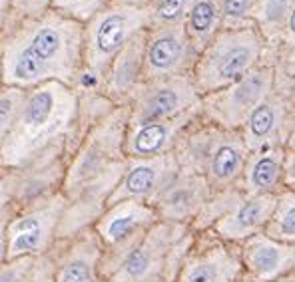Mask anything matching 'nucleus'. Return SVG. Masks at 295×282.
I'll list each match as a JSON object with an SVG mask.
<instances>
[{
	"label": "nucleus",
	"instance_id": "1",
	"mask_svg": "<svg viewBox=\"0 0 295 282\" xmlns=\"http://www.w3.org/2000/svg\"><path fill=\"white\" fill-rule=\"evenodd\" d=\"M128 119V106H114L96 89L78 91V113L68 137V163L62 183L68 205L56 239L94 227L106 209L110 193L128 169L124 155Z\"/></svg>",
	"mask_w": 295,
	"mask_h": 282
},
{
	"label": "nucleus",
	"instance_id": "2",
	"mask_svg": "<svg viewBox=\"0 0 295 282\" xmlns=\"http://www.w3.org/2000/svg\"><path fill=\"white\" fill-rule=\"evenodd\" d=\"M0 68L10 87L58 82L76 89L84 72V24L52 8L16 22L0 34Z\"/></svg>",
	"mask_w": 295,
	"mask_h": 282
},
{
	"label": "nucleus",
	"instance_id": "3",
	"mask_svg": "<svg viewBox=\"0 0 295 282\" xmlns=\"http://www.w3.org/2000/svg\"><path fill=\"white\" fill-rule=\"evenodd\" d=\"M78 113V91L58 82L26 89L20 111L0 143V169H14L56 143L68 141Z\"/></svg>",
	"mask_w": 295,
	"mask_h": 282
},
{
	"label": "nucleus",
	"instance_id": "4",
	"mask_svg": "<svg viewBox=\"0 0 295 282\" xmlns=\"http://www.w3.org/2000/svg\"><path fill=\"white\" fill-rule=\"evenodd\" d=\"M146 18V10L136 4L108 2L84 24V72L76 91H98L114 58L138 32H142Z\"/></svg>",
	"mask_w": 295,
	"mask_h": 282
},
{
	"label": "nucleus",
	"instance_id": "5",
	"mask_svg": "<svg viewBox=\"0 0 295 282\" xmlns=\"http://www.w3.org/2000/svg\"><path fill=\"white\" fill-rule=\"evenodd\" d=\"M68 201L60 193L12 209L8 221V260L24 257H42L56 242V231L60 225Z\"/></svg>",
	"mask_w": 295,
	"mask_h": 282
},
{
	"label": "nucleus",
	"instance_id": "6",
	"mask_svg": "<svg viewBox=\"0 0 295 282\" xmlns=\"http://www.w3.org/2000/svg\"><path fill=\"white\" fill-rule=\"evenodd\" d=\"M152 221V211L140 201H122L108 205L102 211L94 223V231L102 244L100 274L104 280L126 259L132 246L146 233V225Z\"/></svg>",
	"mask_w": 295,
	"mask_h": 282
},
{
	"label": "nucleus",
	"instance_id": "7",
	"mask_svg": "<svg viewBox=\"0 0 295 282\" xmlns=\"http://www.w3.org/2000/svg\"><path fill=\"white\" fill-rule=\"evenodd\" d=\"M66 163L68 141H62L20 167L0 169L12 199V209H20L54 193H60L66 175Z\"/></svg>",
	"mask_w": 295,
	"mask_h": 282
},
{
	"label": "nucleus",
	"instance_id": "8",
	"mask_svg": "<svg viewBox=\"0 0 295 282\" xmlns=\"http://www.w3.org/2000/svg\"><path fill=\"white\" fill-rule=\"evenodd\" d=\"M48 257L52 260V282H104L100 274L102 244L94 227L56 239Z\"/></svg>",
	"mask_w": 295,
	"mask_h": 282
},
{
	"label": "nucleus",
	"instance_id": "9",
	"mask_svg": "<svg viewBox=\"0 0 295 282\" xmlns=\"http://www.w3.org/2000/svg\"><path fill=\"white\" fill-rule=\"evenodd\" d=\"M144 32H138L112 62L98 91L114 106H128L134 91L140 87L144 66Z\"/></svg>",
	"mask_w": 295,
	"mask_h": 282
},
{
	"label": "nucleus",
	"instance_id": "10",
	"mask_svg": "<svg viewBox=\"0 0 295 282\" xmlns=\"http://www.w3.org/2000/svg\"><path fill=\"white\" fill-rule=\"evenodd\" d=\"M186 104V89L173 84L138 87L128 104V125H140L150 121H164L178 113Z\"/></svg>",
	"mask_w": 295,
	"mask_h": 282
},
{
	"label": "nucleus",
	"instance_id": "11",
	"mask_svg": "<svg viewBox=\"0 0 295 282\" xmlns=\"http://www.w3.org/2000/svg\"><path fill=\"white\" fill-rule=\"evenodd\" d=\"M160 173L162 169L154 159H128V169L110 193L106 207L122 201H140L148 197L158 187Z\"/></svg>",
	"mask_w": 295,
	"mask_h": 282
},
{
	"label": "nucleus",
	"instance_id": "12",
	"mask_svg": "<svg viewBox=\"0 0 295 282\" xmlns=\"http://www.w3.org/2000/svg\"><path fill=\"white\" fill-rule=\"evenodd\" d=\"M184 36L173 30H164V32L144 40V66L148 70V78L170 74L184 62Z\"/></svg>",
	"mask_w": 295,
	"mask_h": 282
},
{
	"label": "nucleus",
	"instance_id": "13",
	"mask_svg": "<svg viewBox=\"0 0 295 282\" xmlns=\"http://www.w3.org/2000/svg\"><path fill=\"white\" fill-rule=\"evenodd\" d=\"M172 137L170 119L128 125L124 135V155L128 159H154Z\"/></svg>",
	"mask_w": 295,
	"mask_h": 282
},
{
	"label": "nucleus",
	"instance_id": "14",
	"mask_svg": "<svg viewBox=\"0 0 295 282\" xmlns=\"http://www.w3.org/2000/svg\"><path fill=\"white\" fill-rule=\"evenodd\" d=\"M251 58L253 52L246 42L227 40L225 46L218 48L210 56V76H205V82L214 86L223 82H235L246 74L247 66L251 64Z\"/></svg>",
	"mask_w": 295,
	"mask_h": 282
},
{
	"label": "nucleus",
	"instance_id": "15",
	"mask_svg": "<svg viewBox=\"0 0 295 282\" xmlns=\"http://www.w3.org/2000/svg\"><path fill=\"white\" fill-rule=\"evenodd\" d=\"M0 282H52V260L48 253L6 260L0 266Z\"/></svg>",
	"mask_w": 295,
	"mask_h": 282
},
{
	"label": "nucleus",
	"instance_id": "16",
	"mask_svg": "<svg viewBox=\"0 0 295 282\" xmlns=\"http://www.w3.org/2000/svg\"><path fill=\"white\" fill-rule=\"evenodd\" d=\"M263 86H265V82H263L261 74H249V76L242 78L227 93V109L244 111V109L253 108L261 96Z\"/></svg>",
	"mask_w": 295,
	"mask_h": 282
},
{
	"label": "nucleus",
	"instance_id": "17",
	"mask_svg": "<svg viewBox=\"0 0 295 282\" xmlns=\"http://www.w3.org/2000/svg\"><path fill=\"white\" fill-rule=\"evenodd\" d=\"M50 8V0H0V34L16 22Z\"/></svg>",
	"mask_w": 295,
	"mask_h": 282
},
{
	"label": "nucleus",
	"instance_id": "18",
	"mask_svg": "<svg viewBox=\"0 0 295 282\" xmlns=\"http://www.w3.org/2000/svg\"><path fill=\"white\" fill-rule=\"evenodd\" d=\"M186 12H188V30L194 36L203 38L214 30L218 22V14L221 10L218 8L216 0H194L190 10Z\"/></svg>",
	"mask_w": 295,
	"mask_h": 282
},
{
	"label": "nucleus",
	"instance_id": "19",
	"mask_svg": "<svg viewBox=\"0 0 295 282\" xmlns=\"http://www.w3.org/2000/svg\"><path fill=\"white\" fill-rule=\"evenodd\" d=\"M106 4L108 0H50V8L54 12L78 24H86Z\"/></svg>",
	"mask_w": 295,
	"mask_h": 282
},
{
	"label": "nucleus",
	"instance_id": "20",
	"mask_svg": "<svg viewBox=\"0 0 295 282\" xmlns=\"http://www.w3.org/2000/svg\"><path fill=\"white\" fill-rule=\"evenodd\" d=\"M24 96H26V89H20V87L4 86L0 89V143L8 135L12 123L20 111V106L24 102Z\"/></svg>",
	"mask_w": 295,
	"mask_h": 282
},
{
	"label": "nucleus",
	"instance_id": "21",
	"mask_svg": "<svg viewBox=\"0 0 295 282\" xmlns=\"http://www.w3.org/2000/svg\"><path fill=\"white\" fill-rule=\"evenodd\" d=\"M240 161H242V155H240L238 147L231 143H221L212 153L210 171L218 181H227L240 169Z\"/></svg>",
	"mask_w": 295,
	"mask_h": 282
},
{
	"label": "nucleus",
	"instance_id": "22",
	"mask_svg": "<svg viewBox=\"0 0 295 282\" xmlns=\"http://www.w3.org/2000/svg\"><path fill=\"white\" fill-rule=\"evenodd\" d=\"M182 282H221L220 260L218 259H201V260L194 262L182 276Z\"/></svg>",
	"mask_w": 295,
	"mask_h": 282
},
{
	"label": "nucleus",
	"instance_id": "23",
	"mask_svg": "<svg viewBox=\"0 0 295 282\" xmlns=\"http://www.w3.org/2000/svg\"><path fill=\"white\" fill-rule=\"evenodd\" d=\"M263 211H265V205L261 201H249V203H244L235 215L231 217V231H247V229H253L263 217Z\"/></svg>",
	"mask_w": 295,
	"mask_h": 282
},
{
	"label": "nucleus",
	"instance_id": "24",
	"mask_svg": "<svg viewBox=\"0 0 295 282\" xmlns=\"http://www.w3.org/2000/svg\"><path fill=\"white\" fill-rule=\"evenodd\" d=\"M190 0H156L152 18L164 24H172L175 20H180L188 8Z\"/></svg>",
	"mask_w": 295,
	"mask_h": 282
},
{
	"label": "nucleus",
	"instance_id": "25",
	"mask_svg": "<svg viewBox=\"0 0 295 282\" xmlns=\"http://www.w3.org/2000/svg\"><path fill=\"white\" fill-rule=\"evenodd\" d=\"M273 128V109L268 104H261L251 109L249 115V131L253 137H263L268 135L270 130Z\"/></svg>",
	"mask_w": 295,
	"mask_h": 282
},
{
	"label": "nucleus",
	"instance_id": "26",
	"mask_svg": "<svg viewBox=\"0 0 295 282\" xmlns=\"http://www.w3.org/2000/svg\"><path fill=\"white\" fill-rule=\"evenodd\" d=\"M277 161L273 157H261L251 169V183L255 187H268L275 181Z\"/></svg>",
	"mask_w": 295,
	"mask_h": 282
},
{
	"label": "nucleus",
	"instance_id": "27",
	"mask_svg": "<svg viewBox=\"0 0 295 282\" xmlns=\"http://www.w3.org/2000/svg\"><path fill=\"white\" fill-rule=\"evenodd\" d=\"M279 262V253L273 246H257L251 255V264L259 272H271Z\"/></svg>",
	"mask_w": 295,
	"mask_h": 282
},
{
	"label": "nucleus",
	"instance_id": "28",
	"mask_svg": "<svg viewBox=\"0 0 295 282\" xmlns=\"http://www.w3.org/2000/svg\"><path fill=\"white\" fill-rule=\"evenodd\" d=\"M10 215H12V207L4 209L2 213H0V266H2L8 259V221H10Z\"/></svg>",
	"mask_w": 295,
	"mask_h": 282
},
{
	"label": "nucleus",
	"instance_id": "29",
	"mask_svg": "<svg viewBox=\"0 0 295 282\" xmlns=\"http://www.w3.org/2000/svg\"><path fill=\"white\" fill-rule=\"evenodd\" d=\"M251 4V0H221V14H225L227 18H240L247 12Z\"/></svg>",
	"mask_w": 295,
	"mask_h": 282
},
{
	"label": "nucleus",
	"instance_id": "30",
	"mask_svg": "<svg viewBox=\"0 0 295 282\" xmlns=\"http://www.w3.org/2000/svg\"><path fill=\"white\" fill-rule=\"evenodd\" d=\"M285 4H287V0H270L268 2V18L270 20H277L281 18V14L285 12Z\"/></svg>",
	"mask_w": 295,
	"mask_h": 282
},
{
	"label": "nucleus",
	"instance_id": "31",
	"mask_svg": "<svg viewBox=\"0 0 295 282\" xmlns=\"http://www.w3.org/2000/svg\"><path fill=\"white\" fill-rule=\"evenodd\" d=\"M12 207V199H10V193H8V187H6V181L2 177V173H0V213H2L4 209Z\"/></svg>",
	"mask_w": 295,
	"mask_h": 282
},
{
	"label": "nucleus",
	"instance_id": "32",
	"mask_svg": "<svg viewBox=\"0 0 295 282\" xmlns=\"http://www.w3.org/2000/svg\"><path fill=\"white\" fill-rule=\"evenodd\" d=\"M281 229L285 235H295V209H291L281 221Z\"/></svg>",
	"mask_w": 295,
	"mask_h": 282
},
{
	"label": "nucleus",
	"instance_id": "33",
	"mask_svg": "<svg viewBox=\"0 0 295 282\" xmlns=\"http://www.w3.org/2000/svg\"><path fill=\"white\" fill-rule=\"evenodd\" d=\"M291 30H293V32H295V12L291 14Z\"/></svg>",
	"mask_w": 295,
	"mask_h": 282
},
{
	"label": "nucleus",
	"instance_id": "34",
	"mask_svg": "<svg viewBox=\"0 0 295 282\" xmlns=\"http://www.w3.org/2000/svg\"><path fill=\"white\" fill-rule=\"evenodd\" d=\"M108 2H122V4H128L130 0H108Z\"/></svg>",
	"mask_w": 295,
	"mask_h": 282
},
{
	"label": "nucleus",
	"instance_id": "35",
	"mask_svg": "<svg viewBox=\"0 0 295 282\" xmlns=\"http://www.w3.org/2000/svg\"><path fill=\"white\" fill-rule=\"evenodd\" d=\"M4 87V84H2V68H0V89Z\"/></svg>",
	"mask_w": 295,
	"mask_h": 282
},
{
	"label": "nucleus",
	"instance_id": "36",
	"mask_svg": "<svg viewBox=\"0 0 295 282\" xmlns=\"http://www.w3.org/2000/svg\"><path fill=\"white\" fill-rule=\"evenodd\" d=\"M293 175H295V165H293Z\"/></svg>",
	"mask_w": 295,
	"mask_h": 282
}]
</instances>
